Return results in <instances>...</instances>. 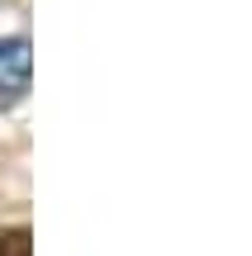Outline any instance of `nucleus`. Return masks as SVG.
<instances>
[{
    "instance_id": "2",
    "label": "nucleus",
    "mask_w": 252,
    "mask_h": 256,
    "mask_svg": "<svg viewBox=\"0 0 252 256\" xmlns=\"http://www.w3.org/2000/svg\"><path fill=\"white\" fill-rule=\"evenodd\" d=\"M0 256H34V238H29V228L0 232Z\"/></svg>"
},
{
    "instance_id": "1",
    "label": "nucleus",
    "mask_w": 252,
    "mask_h": 256,
    "mask_svg": "<svg viewBox=\"0 0 252 256\" xmlns=\"http://www.w3.org/2000/svg\"><path fill=\"white\" fill-rule=\"evenodd\" d=\"M29 95V38H0V110L19 104Z\"/></svg>"
}]
</instances>
